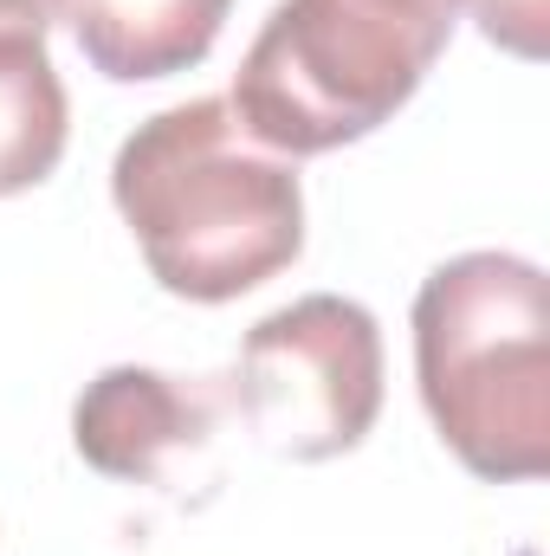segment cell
I'll list each match as a JSON object with an SVG mask.
<instances>
[{
    "label": "cell",
    "mask_w": 550,
    "mask_h": 556,
    "mask_svg": "<svg viewBox=\"0 0 550 556\" xmlns=\"http://www.w3.org/2000/svg\"><path fill=\"white\" fill-rule=\"evenodd\" d=\"M466 7L499 52H512V59L550 52V0H466Z\"/></svg>",
    "instance_id": "cell-8"
},
{
    "label": "cell",
    "mask_w": 550,
    "mask_h": 556,
    "mask_svg": "<svg viewBox=\"0 0 550 556\" xmlns=\"http://www.w3.org/2000/svg\"><path fill=\"white\" fill-rule=\"evenodd\" d=\"M414 382L486 485L550 472V285L518 253H460L414 291Z\"/></svg>",
    "instance_id": "cell-2"
},
{
    "label": "cell",
    "mask_w": 550,
    "mask_h": 556,
    "mask_svg": "<svg viewBox=\"0 0 550 556\" xmlns=\"http://www.w3.org/2000/svg\"><path fill=\"white\" fill-rule=\"evenodd\" d=\"M52 13V0H0V46H46Z\"/></svg>",
    "instance_id": "cell-9"
},
{
    "label": "cell",
    "mask_w": 550,
    "mask_h": 556,
    "mask_svg": "<svg viewBox=\"0 0 550 556\" xmlns=\"http://www.w3.org/2000/svg\"><path fill=\"white\" fill-rule=\"evenodd\" d=\"M111 201L149 278L188 304L260 291L304 253V181L240 130L227 98L142 117L111 162Z\"/></svg>",
    "instance_id": "cell-1"
},
{
    "label": "cell",
    "mask_w": 550,
    "mask_h": 556,
    "mask_svg": "<svg viewBox=\"0 0 550 556\" xmlns=\"http://www.w3.org/2000/svg\"><path fill=\"white\" fill-rule=\"evenodd\" d=\"M460 0H278L253 33L227 111L285 162L376 137L434 72Z\"/></svg>",
    "instance_id": "cell-3"
},
{
    "label": "cell",
    "mask_w": 550,
    "mask_h": 556,
    "mask_svg": "<svg viewBox=\"0 0 550 556\" xmlns=\"http://www.w3.org/2000/svg\"><path fill=\"white\" fill-rule=\"evenodd\" d=\"M52 7L72 26L85 65L104 72L111 85L195 72L234 13V0H52Z\"/></svg>",
    "instance_id": "cell-6"
},
{
    "label": "cell",
    "mask_w": 550,
    "mask_h": 556,
    "mask_svg": "<svg viewBox=\"0 0 550 556\" xmlns=\"http://www.w3.org/2000/svg\"><path fill=\"white\" fill-rule=\"evenodd\" d=\"M227 408V389L201 376H162L117 363L98 382H85L72 408V446L91 472L117 485H162L168 459L201 453L214 440V420Z\"/></svg>",
    "instance_id": "cell-5"
},
{
    "label": "cell",
    "mask_w": 550,
    "mask_h": 556,
    "mask_svg": "<svg viewBox=\"0 0 550 556\" xmlns=\"http://www.w3.org/2000/svg\"><path fill=\"white\" fill-rule=\"evenodd\" d=\"M65 85L46 46H0V194L39 188L65 155Z\"/></svg>",
    "instance_id": "cell-7"
},
{
    "label": "cell",
    "mask_w": 550,
    "mask_h": 556,
    "mask_svg": "<svg viewBox=\"0 0 550 556\" xmlns=\"http://www.w3.org/2000/svg\"><path fill=\"white\" fill-rule=\"evenodd\" d=\"M227 408L278 459H337L383 415V330L357 298L311 291L260 317L234 356Z\"/></svg>",
    "instance_id": "cell-4"
}]
</instances>
